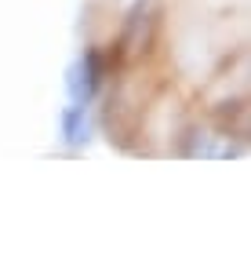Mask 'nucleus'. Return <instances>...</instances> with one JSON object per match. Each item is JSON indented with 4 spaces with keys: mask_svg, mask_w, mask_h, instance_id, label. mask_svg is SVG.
<instances>
[{
    "mask_svg": "<svg viewBox=\"0 0 251 255\" xmlns=\"http://www.w3.org/2000/svg\"><path fill=\"white\" fill-rule=\"evenodd\" d=\"M62 131H66V142H81L84 138V106H73L62 113Z\"/></svg>",
    "mask_w": 251,
    "mask_h": 255,
    "instance_id": "obj_2",
    "label": "nucleus"
},
{
    "mask_svg": "<svg viewBox=\"0 0 251 255\" xmlns=\"http://www.w3.org/2000/svg\"><path fill=\"white\" fill-rule=\"evenodd\" d=\"M95 84H98V62H95V55H84V59L70 69V95H73L77 106H84L91 99Z\"/></svg>",
    "mask_w": 251,
    "mask_h": 255,
    "instance_id": "obj_1",
    "label": "nucleus"
}]
</instances>
